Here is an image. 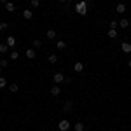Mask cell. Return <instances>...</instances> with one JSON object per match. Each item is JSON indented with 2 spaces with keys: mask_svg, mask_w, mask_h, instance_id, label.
<instances>
[{
  "mask_svg": "<svg viewBox=\"0 0 131 131\" xmlns=\"http://www.w3.org/2000/svg\"><path fill=\"white\" fill-rule=\"evenodd\" d=\"M39 5H40V0H31V7L33 9H37Z\"/></svg>",
  "mask_w": 131,
  "mask_h": 131,
  "instance_id": "cell-21",
  "label": "cell"
},
{
  "mask_svg": "<svg viewBox=\"0 0 131 131\" xmlns=\"http://www.w3.org/2000/svg\"><path fill=\"white\" fill-rule=\"evenodd\" d=\"M0 2H5V4H7V0H0Z\"/></svg>",
  "mask_w": 131,
  "mask_h": 131,
  "instance_id": "cell-29",
  "label": "cell"
},
{
  "mask_svg": "<svg viewBox=\"0 0 131 131\" xmlns=\"http://www.w3.org/2000/svg\"><path fill=\"white\" fill-rule=\"evenodd\" d=\"M75 9H77V12H79V14H82V16H84V14L88 12V4H86V2H79Z\"/></svg>",
  "mask_w": 131,
  "mask_h": 131,
  "instance_id": "cell-1",
  "label": "cell"
},
{
  "mask_svg": "<svg viewBox=\"0 0 131 131\" xmlns=\"http://www.w3.org/2000/svg\"><path fill=\"white\" fill-rule=\"evenodd\" d=\"M58 2H60V4H63V2H67V0H58Z\"/></svg>",
  "mask_w": 131,
  "mask_h": 131,
  "instance_id": "cell-28",
  "label": "cell"
},
{
  "mask_svg": "<svg viewBox=\"0 0 131 131\" xmlns=\"http://www.w3.org/2000/svg\"><path fill=\"white\" fill-rule=\"evenodd\" d=\"M9 89L12 91V93H16V91L19 89V86H18V84H10V86H9Z\"/></svg>",
  "mask_w": 131,
  "mask_h": 131,
  "instance_id": "cell-19",
  "label": "cell"
},
{
  "mask_svg": "<svg viewBox=\"0 0 131 131\" xmlns=\"http://www.w3.org/2000/svg\"><path fill=\"white\" fill-rule=\"evenodd\" d=\"M56 37V31L54 30H47V39H54Z\"/></svg>",
  "mask_w": 131,
  "mask_h": 131,
  "instance_id": "cell-17",
  "label": "cell"
},
{
  "mask_svg": "<svg viewBox=\"0 0 131 131\" xmlns=\"http://www.w3.org/2000/svg\"><path fill=\"white\" fill-rule=\"evenodd\" d=\"M119 26H121V28H128V26H129V21L128 19H121L119 21Z\"/></svg>",
  "mask_w": 131,
  "mask_h": 131,
  "instance_id": "cell-12",
  "label": "cell"
},
{
  "mask_svg": "<svg viewBox=\"0 0 131 131\" xmlns=\"http://www.w3.org/2000/svg\"><path fill=\"white\" fill-rule=\"evenodd\" d=\"M60 93H61V91H60V88H58V86H54V88H51V94H52V96H58Z\"/></svg>",
  "mask_w": 131,
  "mask_h": 131,
  "instance_id": "cell-11",
  "label": "cell"
},
{
  "mask_svg": "<svg viewBox=\"0 0 131 131\" xmlns=\"http://www.w3.org/2000/svg\"><path fill=\"white\" fill-rule=\"evenodd\" d=\"M0 52H9V46L7 44H0Z\"/></svg>",
  "mask_w": 131,
  "mask_h": 131,
  "instance_id": "cell-15",
  "label": "cell"
},
{
  "mask_svg": "<svg viewBox=\"0 0 131 131\" xmlns=\"http://www.w3.org/2000/svg\"><path fill=\"white\" fill-rule=\"evenodd\" d=\"M9 47H14L16 46V37H7V42H5Z\"/></svg>",
  "mask_w": 131,
  "mask_h": 131,
  "instance_id": "cell-7",
  "label": "cell"
},
{
  "mask_svg": "<svg viewBox=\"0 0 131 131\" xmlns=\"http://www.w3.org/2000/svg\"><path fill=\"white\" fill-rule=\"evenodd\" d=\"M129 67H131V61H129Z\"/></svg>",
  "mask_w": 131,
  "mask_h": 131,
  "instance_id": "cell-31",
  "label": "cell"
},
{
  "mask_svg": "<svg viewBox=\"0 0 131 131\" xmlns=\"http://www.w3.org/2000/svg\"><path fill=\"white\" fill-rule=\"evenodd\" d=\"M5 9L9 10V12H12V10L16 9V5H14V4H10V2H7V4H5Z\"/></svg>",
  "mask_w": 131,
  "mask_h": 131,
  "instance_id": "cell-13",
  "label": "cell"
},
{
  "mask_svg": "<svg viewBox=\"0 0 131 131\" xmlns=\"http://www.w3.org/2000/svg\"><path fill=\"white\" fill-rule=\"evenodd\" d=\"M25 54H26V58H28V60H33V58H35V51H33V49H28Z\"/></svg>",
  "mask_w": 131,
  "mask_h": 131,
  "instance_id": "cell-10",
  "label": "cell"
},
{
  "mask_svg": "<svg viewBox=\"0 0 131 131\" xmlns=\"http://www.w3.org/2000/svg\"><path fill=\"white\" fill-rule=\"evenodd\" d=\"M0 72H2V67H0Z\"/></svg>",
  "mask_w": 131,
  "mask_h": 131,
  "instance_id": "cell-30",
  "label": "cell"
},
{
  "mask_svg": "<svg viewBox=\"0 0 131 131\" xmlns=\"http://www.w3.org/2000/svg\"><path fill=\"white\" fill-rule=\"evenodd\" d=\"M52 81L56 82V84H61V82H65V75L58 72V73H54V77H52Z\"/></svg>",
  "mask_w": 131,
  "mask_h": 131,
  "instance_id": "cell-3",
  "label": "cell"
},
{
  "mask_svg": "<svg viewBox=\"0 0 131 131\" xmlns=\"http://www.w3.org/2000/svg\"><path fill=\"white\" fill-rule=\"evenodd\" d=\"M18 58H19V52L12 51V52H10V60H18Z\"/></svg>",
  "mask_w": 131,
  "mask_h": 131,
  "instance_id": "cell-20",
  "label": "cell"
},
{
  "mask_svg": "<svg viewBox=\"0 0 131 131\" xmlns=\"http://www.w3.org/2000/svg\"><path fill=\"white\" fill-rule=\"evenodd\" d=\"M58 129H60V131H68V129H70V122L63 119V121L58 124Z\"/></svg>",
  "mask_w": 131,
  "mask_h": 131,
  "instance_id": "cell-2",
  "label": "cell"
},
{
  "mask_svg": "<svg viewBox=\"0 0 131 131\" xmlns=\"http://www.w3.org/2000/svg\"><path fill=\"white\" fill-rule=\"evenodd\" d=\"M75 131H84V124L82 122H75Z\"/></svg>",
  "mask_w": 131,
  "mask_h": 131,
  "instance_id": "cell-16",
  "label": "cell"
},
{
  "mask_svg": "<svg viewBox=\"0 0 131 131\" xmlns=\"http://www.w3.org/2000/svg\"><path fill=\"white\" fill-rule=\"evenodd\" d=\"M117 26H119V23H117V21H110V30H115Z\"/></svg>",
  "mask_w": 131,
  "mask_h": 131,
  "instance_id": "cell-24",
  "label": "cell"
},
{
  "mask_svg": "<svg viewBox=\"0 0 131 131\" xmlns=\"http://www.w3.org/2000/svg\"><path fill=\"white\" fill-rule=\"evenodd\" d=\"M121 49L124 51V52H131V44H129V42H122Z\"/></svg>",
  "mask_w": 131,
  "mask_h": 131,
  "instance_id": "cell-6",
  "label": "cell"
},
{
  "mask_svg": "<svg viewBox=\"0 0 131 131\" xmlns=\"http://www.w3.org/2000/svg\"><path fill=\"white\" fill-rule=\"evenodd\" d=\"M5 84H7L5 77H0V88H5Z\"/></svg>",
  "mask_w": 131,
  "mask_h": 131,
  "instance_id": "cell-26",
  "label": "cell"
},
{
  "mask_svg": "<svg viewBox=\"0 0 131 131\" xmlns=\"http://www.w3.org/2000/svg\"><path fill=\"white\" fill-rule=\"evenodd\" d=\"M108 37L110 39H115L117 37V30H108Z\"/></svg>",
  "mask_w": 131,
  "mask_h": 131,
  "instance_id": "cell-18",
  "label": "cell"
},
{
  "mask_svg": "<svg viewBox=\"0 0 131 131\" xmlns=\"http://www.w3.org/2000/svg\"><path fill=\"white\" fill-rule=\"evenodd\" d=\"M56 61H58V56H56V54H51L49 56V63H56Z\"/></svg>",
  "mask_w": 131,
  "mask_h": 131,
  "instance_id": "cell-23",
  "label": "cell"
},
{
  "mask_svg": "<svg viewBox=\"0 0 131 131\" xmlns=\"http://www.w3.org/2000/svg\"><path fill=\"white\" fill-rule=\"evenodd\" d=\"M72 107H73V101L68 100V101H65V107H63V110H65V112H72Z\"/></svg>",
  "mask_w": 131,
  "mask_h": 131,
  "instance_id": "cell-4",
  "label": "cell"
},
{
  "mask_svg": "<svg viewBox=\"0 0 131 131\" xmlns=\"http://www.w3.org/2000/svg\"><path fill=\"white\" fill-rule=\"evenodd\" d=\"M73 70L77 72V73H81V72L84 70V65H82L81 61H77V63H75V65H73Z\"/></svg>",
  "mask_w": 131,
  "mask_h": 131,
  "instance_id": "cell-5",
  "label": "cell"
},
{
  "mask_svg": "<svg viewBox=\"0 0 131 131\" xmlns=\"http://www.w3.org/2000/svg\"><path fill=\"white\" fill-rule=\"evenodd\" d=\"M0 10H2V9H0Z\"/></svg>",
  "mask_w": 131,
  "mask_h": 131,
  "instance_id": "cell-32",
  "label": "cell"
},
{
  "mask_svg": "<svg viewBox=\"0 0 131 131\" xmlns=\"http://www.w3.org/2000/svg\"><path fill=\"white\" fill-rule=\"evenodd\" d=\"M56 46H58V49L63 51L65 47H67V42H65V40H58V44H56Z\"/></svg>",
  "mask_w": 131,
  "mask_h": 131,
  "instance_id": "cell-14",
  "label": "cell"
},
{
  "mask_svg": "<svg viewBox=\"0 0 131 131\" xmlns=\"http://www.w3.org/2000/svg\"><path fill=\"white\" fill-rule=\"evenodd\" d=\"M23 18L25 19H31L33 18V10H23Z\"/></svg>",
  "mask_w": 131,
  "mask_h": 131,
  "instance_id": "cell-8",
  "label": "cell"
},
{
  "mask_svg": "<svg viewBox=\"0 0 131 131\" xmlns=\"http://www.w3.org/2000/svg\"><path fill=\"white\" fill-rule=\"evenodd\" d=\"M33 46H35V47H40V46H42V40H40V39H35V40H33Z\"/></svg>",
  "mask_w": 131,
  "mask_h": 131,
  "instance_id": "cell-25",
  "label": "cell"
},
{
  "mask_svg": "<svg viewBox=\"0 0 131 131\" xmlns=\"http://www.w3.org/2000/svg\"><path fill=\"white\" fill-rule=\"evenodd\" d=\"M7 26H9V25H7L5 21H0V31H2V30H7Z\"/></svg>",
  "mask_w": 131,
  "mask_h": 131,
  "instance_id": "cell-22",
  "label": "cell"
},
{
  "mask_svg": "<svg viewBox=\"0 0 131 131\" xmlns=\"http://www.w3.org/2000/svg\"><path fill=\"white\" fill-rule=\"evenodd\" d=\"M7 65H9V63H7V60H2V61H0V67H2V68H5Z\"/></svg>",
  "mask_w": 131,
  "mask_h": 131,
  "instance_id": "cell-27",
  "label": "cell"
},
{
  "mask_svg": "<svg viewBox=\"0 0 131 131\" xmlns=\"http://www.w3.org/2000/svg\"><path fill=\"white\" fill-rule=\"evenodd\" d=\"M115 10H117L119 14H122V12H126V5H124V4H117V7H115Z\"/></svg>",
  "mask_w": 131,
  "mask_h": 131,
  "instance_id": "cell-9",
  "label": "cell"
}]
</instances>
